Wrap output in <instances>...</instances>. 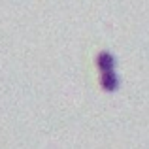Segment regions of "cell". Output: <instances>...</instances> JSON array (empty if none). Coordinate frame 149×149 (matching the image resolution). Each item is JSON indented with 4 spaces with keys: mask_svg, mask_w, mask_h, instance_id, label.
<instances>
[{
    "mask_svg": "<svg viewBox=\"0 0 149 149\" xmlns=\"http://www.w3.org/2000/svg\"><path fill=\"white\" fill-rule=\"evenodd\" d=\"M96 68L102 72H113L115 70V57L109 51H100L96 55Z\"/></svg>",
    "mask_w": 149,
    "mask_h": 149,
    "instance_id": "6da1fadb",
    "label": "cell"
},
{
    "mask_svg": "<svg viewBox=\"0 0 149 149\" xmlns=\"http://www.w3.org/2000/svg\"><path fill=\"white\" fill-rule=\"evenodd\" d=\"M100 87L106 93H115L119 87V77H117L115 70L113 72H102L100 74Z\"/></svg>",
    "mask_w": 149,
    "mask_h": 149,
    "instance_id": "7a4b0ae2",
    "label": "cell"
}]
</instances>
